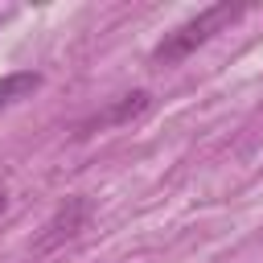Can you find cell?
Segmentation results:
<instances>
[{"label": "cell", "instance_id": "obj_5", "mask_svg": "<svg viewBox=\"0 0 263 263\" xmlns=\"http://www.w3.org/2000/svg\"><path fill=\"white\" fill-rule=\"evenodd\" d=\"M4 214H8V189L0 185V218H4Z\"/></svg>", "mask_w": 263, "mask_h": 263}, {"label": "cell", "instance_id": "obj_2", "mask_svg": "<svg viewBox=\"0 0 263 263\" xmlns=\"http://www.w3.org/2000/svg\"><path fill=\"white\" fill-rule=\"evenodd\" d=\"M86 222H90V201H86V197H66V201L53 210V218L41 226L33 251H53V247L78 238V230H86Z\"/></svg>", "mask_w": 263, "mask_h": 263}, {"label": "cell", "instance_id": "obj_4", "mask_svg": "<svg viewBox=\"0 0 263 263\" xmlns=\"http://www.w3.org/2000/svg\"><path fill=\"white\" fill-rule=\"evenodd\" d=\"M37 86H41V74H33V70L4 74V78H0V111H4V107H12L16 99H29Z\"/></svg>", "mask_w": 263, "mask_h": 263}, {"label": "cell", "instance_id": "obj_1", "mask_svg": "<svg viewBox=\"0 0 263 263\" xmlns=\"http://www.w3.org/2000/svg\"><path fill=\"white\" fill-rule=\"evenodd\" d=\"M242 12H247L242 4H210V8H201L197 16H189L185 25H177L173 33H164V37L156 41L152 62H156V66H177V62H185L197 45H205L214 33L230 29Z\"/></svg>", "mask_w": 263, "mask_h": 263}, {"label": "cell", "instance_id": "obj_3", "mask_svg": "<svg viewBox=\"0 0 263 263\" xmlns=\"http://www.w3.org/2000/svg\"><path fill=\"white\" fill-rule=\"evenodd\" d=\"M152 107V99H148V90H132V95H123L103 119H95L99 127H115V123H132V119H140L144 111Z\"/></svg>", "mask_w": 263, "mask_h": 263}]
</instances>
